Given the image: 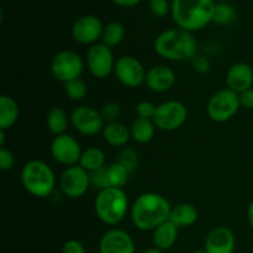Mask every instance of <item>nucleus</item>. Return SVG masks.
Masks as SVG:
<instances>
[{
  "label": "nucleus",
  "mask_w": 253,
  "mask_h": 253,
  "mask_svg": "<svg viewBox=\"0 0 253 253\" xmlns=\"http://www.w3.org/2000/svg\"><path fill=\"white\" fill-rule=\"evenodd\" d=\"M172 208L167 198L162 194L155 192L142 193L131 204V221L140 231H153L169 220Z\"/></svg>",
  "instance_id": "obj_1"
},
{
  "label": "nucleus",
  "mask_w": 253,
  "mask_h": 253,
  "mask_svg": "<svg viewBox=\"0 0 253 253\" xmlns=\"http://www.w3.org/2000/svg\"><path fill=\"white\" fill-rule=\"evenodd\" d=\"M153 48L166 61L188 62L198 56L199 44L193 32L173 27L165 30L156 37Z\"/></svg>",
  "instance_id": "obj_2"
},
{
  "label": "nucleus",
  "mask_w": 253,
  "mask_h": 253,
  "mask_svg": "<svg viewBox=\"0 0 253 253\" xmlns=\"http://www.w3.org/2000/svg\"><path fill=\"white\" fill-rule=\"evenodd\" d=\"M215 6L214 0H172L170 15L177 27L195 32L212 22Z\"/></svg>",
  "instance_id": "obj_3"
},
{
  "label": "nucleus",
  "mask_w": 253,
  "mask_h": 253,
  "mask_svg": "<svg viewBox=\"0 0 253 253\" xmlns=\"http://www.w3.org/2000/svg\"><path fill=\"white\" fill-rule=\"evenodd\" d=\"M128 197L123 188H106L100 190L94 199V211L103 224L116 226L130 212Z\"/></svg>",
  "instance_id": "obj_4"
},
{
  "label": "nucleus",
  "mask_w": 253,
  "mask_h": 253,
  "mask_svg": "<svg viewBox=\"0 0 253 253\" xmlns=\"http://www.w3.org/2000/svg\"><path fill=\"white\" fill-rule=\"evenodd\" d=\"M21 183L30 195L44 199L54 192L56 174L44 161L31 160L22 167Z\"/></svg>",
  "instance_id": "obj_5"
},
{
  "label": "nucleus",
  "mask_w": 253,
  "mask_h": 253,
  "mask_svg": "<svg viewBox=\"0 0 253 253\" xmlns=\"http://www.w3.org/2000/svg\"><path fill=\"white\" fill-rule=\"evenodd\" d=\"M240 108L241 104L239 94L232 91L231 89L224 88L215 91L210 96L207 105V114L211 121L222 124L231 120L239 113Z\"/></svg>",
  "instance_id": "obj_6"
},
{
  "label": "nucleus",
  "mask_w": 253,
  "mask_h": 253,
  "mask_svg": "<svg viewBox=\"0 0 253 253\" xmlns=\"http://www.w3.org/2000/svg\"><path fill=\"white\" fill-rule=\"evenodd\" d=\"M85 68V61L83 57L72 49H62L56 53L49 64V71L57 81L68 83L74 79L81 78Z\"/></svg>",
  "instance_id": "obj_7"
},
{
  "label": "nucleus",
  "mask_w": 253,
  "mask_h": 253,
  "mask_svg": "<svg viewBox=\"0 0 253 253\" xmlns=\"http://www.w3.org/2000/svg\"><path fill=\"white\" fill-rule=\"evenodd\" d=\"M187 119L188 109L182 101L167 100L156 106L152 120L158 130L170 132L182 127Z\"/></svg>",
  "instance_id": "obj_8"
},
{
  "label": "nucleus",
  "mask_w": 253,
  "mask_h": 253,
  "mask_svg": "<svg viewBox=\"0 0 253 253\" xmlns=\"http://www.w3.org/2000/svg\"><path fill=\"white\" fill-rule=\"evenodd\" d=\"M116 58L113 48L104 44L103 42L89 47L85 57V67L89 73L98 79H105L114 73Z\"/></svg>",
  "instance_id": "obj_9"
},
{
  "label": "nucleus",
  "mask_w": 253,
  "mask_h": 253,
  "mask_svg": "<svg viewBox=\"0 0 253 253\" xmlns=\"http://www.w3.org/2000/svg\"><path fill=\"white\" fill-rule=\"evenodd\" d=\"M71 125L83 136H95L103 132L105 121L100 111L88 105H78L69 114Z\"/></svg>",
  "instance_id": "obj_10"
},
{
  "label": "nucleus",
  "mask_w": 253,
  "mask_h": 253,
  "mask_svg": "<svg viewBox=\"0 0 253 253\" xmlns=\"http://www.w3.org/2000/svg\"><path fill=\"white\" fill-rule=\"evenodd\" d=\"M90 187V173L79 165L67 167L59 177V189L69 199L84 197Z\"/></svg>",
  "instance_id": "obj_11"
},
{
  "label": "nucleus",
  "mask_w": 253,
  "mask_h": 253,
  "mask_svg": "<svg viewBox=\"0 0 253 253\" xmlns=\"http://www.w3.org/2000/svg\"><path fill=\"white\" fill-rule=\"evenodd\" d=\"M146 73L141 61L136 57L130 56V54H124L116 58L115 68H114V74L116 79L126 88H138L142 84H145Z\"/></svg>",
  "instance_id": "obj_12"
},
{
  "label": "nucleus",
  "mask_w": 253,
  "mask_h": 253,
  "mask_svg": "<svg viewBox=\"0 0 253 253\" xmlns=\"http://www.w3.org/2000/svg\"><path fill=\"white\" fill-rule=\"evenodd\" d=\"M49 151L53 160L66 167L79 165L83 155L79 141L69 133L54 136L49 146Z\"/></svg>",
  "instance_id": "obj_13"
},
{
  "label": "nucleus",
  "mask_w": 253,
  "mask_h": 253,
  "mask_svg": "<svg viewBox=\"0 0 253 253\" xmlns=\"http://www.w3.org/2000/svg\"><path fill=\"white\" fill-rule=\"evenodd\" d=\"M103 21L95 15H83L72 25V37L78 43L84 46H93L98 43L103 36Z\"/></svg>",
  "instance_id": "obj_14"
},
{
  "label": "nucleus",
  "mask_w": 253,
  "mask_h": 253,
  "mask_svg": "<svg viewBox=\"0 0 253 253\" xmlns=\"http://www.w3.org/2000/svg\"><path fill=\"white\" fill-rule=\"evenodd\" d=\"M99 253H136L135 241L127 231L113 227L101 236Z\"/></svg>",
  "instance_id": "obj_15"
},
{
  "label": "nucleus",
  "mask_w": 253,
  "mask_h": 253,
  "mask_svg": "<svg viewBox=\"0 0 253 253\" xmlns=\"http://www.w3.org/2000/svg\"><path fill=\"white\" fill-rule=\"evenodd\" d=\"M235 247L236 237L226 226H215L205 237L204 250L207 253H234Z\"/></svg>",
  "instance_id": "obj_16"
},
{
  "label": "nucleus",
  "mask_w": 253,
  "mask_h": 253,
  "mask_svg": "<svg viewBox=\"0 0 253 253\" xmlns=\"http://www.w3.org/2000/svg\"><path fill=\"white\" fill-rule=\"evenodd\" d=\"M177 82L175 72L166 64L151 67L146 73L145 84L153 93H166L174 86Z\"/></svg>",
  "instance_id": "obj_17"
},
{
  "label": "nucleus",
  "mask_w": 253,
  "mask_h": 253,
  "mask_svg": "<svg viewBox=\"0 0 253 253\" xmlns=\"http://www.w3.org/2000/svg\"><path fill=\"white\" fill-rule=\"evenodd\" d=\"M226 88L237 94L253 88V68L246 62H236L226 72Z\"/></svg>",
  "instance_id": "obj_18"
},
{
  "label": "nucleus",
  "mask_w": 253,
  "mask_h": 253,
  "mask_svg": "<svg viewBox=\"0 0 253 253\" xmlns=\"http://www.w3.org/2000/svg\"><path fill=\"white\" fill-rule=\"evenodd\" d=\"M152 242L153 247L161 250V251H168L175 245L178 240V232L179 227L173 224L170 220L163 222L160 226L153 230Z\"/></svg>",
  "instance_id": "obj_19"
},
{
  "label": "nucleus",
  "mask_w": 253,
  "mask_h": 253,
  "mask_svg": "<svg viewBox=\"0 0 253 253\" xmlns=\"http://www.w3.org/2000/svg\"><path fill=\"white\" fill-rule=\"evenodd\" d=\"M103 137L111 147H125L131 140L130 127L120 121L105 124L103 130Z\"/></svg>",
  "instance_id": "obj_20"
},
{
  "label": "nucleus",
  "mask_w": 253,
  "mask_h": 253,
  "mask_svg": "<svg viewBox=\"0 0 253 253\" xmlns=\"http://www.w3.org/2000/svg\"><path fill=\"white\" fill-rule=\"evenodd\" d=\"M156 125L152 119H143L136 116L130 125L131 140L138 145H146L155 137Z\"/></svg>",
  "instance_id": "obj_21"
},
{
  "label": "nucleus",
  "mask_w": 253,
  "mask_h": 253,
  "mask_svg": "<svg viewBox=\"0 0 253 253\" xmlns=\"http://www.w3.org/2000/svg\"><path fill=\"white\" fill-rule=\"evenodd\" d=\"M20 116V106L10 95L0 96V130H9L16 124Z\"/></svg>",
  "instance_id": "obj_22"
},
{
  "label": "nucleus",
  "mask_w": 253,
  "mask_h": 253,
  "mask_svg": "<svg viewBox=\"0 0 253 253\" xmlns=\"http://www.w3.org/2000/svg\"><path fill=\"white\" fill-rule=\"evenodd\" d=\"M199 219V212L194 205L189 203H180L172 208L169 220L178 227H189Z\"/></svg>",
  "instance_id": "obj_23"
},
{
  "label": "nucleus",
  "mask_w": 253,
  "mask_h": 253,
  "mask_svg": "<svg viewBox=\"0 0 253 253\" xmlns=\"http://www.w3.org/2000/svg\"><path fill=\"white\" fill-rule=\"evenodd\" d=\"M69 124H71V118L63 108L54 106L47 113L46 125L52 135L58 136L66 133Z\"/></svg>",
  "instance_id": "obj_24"
},
{
  "label": "nucleus",
  "mask_w": 253,
  "mask_h": 253,
  "mask_svg": "<svg viewBox=\"0 0 253 253\" xmlns=\"http://www.w3.org/2000/svg\"><path fill=\"white\" fill-rule=\"evenodd\" d=\"M79 166L89 173L105 167V153L99 147H89L83 151Z\"/></svg>",
  "instance_id": "obj_25"
},
{
  "label": "nucleus",
  "mask_w": 253,
  "mask_h": 253,
  "mask_svg": "<svg viewBox=\"0 0 253 253\" xmlns=\"http://www.w3.org/2000/svg\"><path fill=\"white\" fill-rule=\"evenodd\" d=\"M125 26L119 21H110L104 25L101 42L110 48L119 46L125 39Z\"/></svg>",
  "instance_id": "obj_26"
},
{
  "label": "nucleus",
  "mask_w": 253,
  "mask_h": 253,
  "mask_svg": "<svg viewBox=\"0 0 253 253\" xmlns=\"http://www.w3.org/2000/svg\"><path fill=\"white\" fill-rule=\"evenodd\" d=\"M236 20L237 10L235 9L234 5H231L230 2L226 1L216 2L212 22L220 25V26H227V25L234 24Z\"/></svg>",
  "instance_id": "obj_27"
},
{
  "label": "nucleus",
  "mask_w": 253,
  "mask_h": 253,
  "mask_svg": "<svg viewBox=\"0 0 253 253\" xmlns=\"http://www.w3.org/2000/svg\"><path fill=\"white\" fill-rule=\"evenodd\" d=\"M108 177L110 187L124 188L127 184L130 172L124 166H121L120 163L115 162L108 167Z\"/></svg>",
  "instance_id": "obj_28"
},
{
  "label": "nucleus",
  "mask_w": 253,
  "mask_h": 253,
  "mask_svg": "<svg viewBox=\"0 0 253 253\" xmlns=\"http://www.w3.org/2000/svg\"><path fill=\"white\" fill-rule=\"evenodd\" d=\"M64 94L69 100L82 101L88 94V85L83 79H74L64 84Z\"/></svg>",
  "instance_id": "obj_29"
},
{
  "label": "nucleus",
  "mask_w": 253,
  "mask_h": 253,
  "mask_svg": "<svg viewBox=\"0 0 253 253\" xmlns=\"http://www.w3.org/2000/svg\"><path fill=\"white\" fill-rule=\"evenodd\" d=\"M116 162L120 163L121 166H124L130 173L135 172L138 167V162H140L137 151H136L135 148L124 147L123 150L119 152Z\"/></svg>",
  "instance_id": "obj_30"
},
{
  "label": "nucleus",
  "mask_w": 253,
  "mask_h": 253,
  "mask_svg": "<svg viewBox=\"0 0 253 253\" xmlns=\"http://www.w3.org/2000/svg\"><path fill=\"white\" fill-rule=\"evenodd\" d=\"M90 185L95 188V189H98V192L106 189V188H110L108 177V167H103L100 169L95 170V172L90 173Z\"/></svg>",
  "instance_id": "obj_31"
},
{
  "label": "nucleus",
  "mask_w": 253,
  "mask_h": 253,
  "mask_svg": "<svg viewBox=\"0 0 253 253\" xmlns=\"http://www.w3.org/2000/svg\"><path fill=\"white\" fill-rule=\"evenodd\" d=\"M172 1L169 0H148V7L153 16L162 19L170 12Z\"/></svg>",
  "instance_id": "obj_32"
},
{
  "label": "nucleus",
  "mask_w": 253,
  "mask_h": 253,
  "mask_svg": "<svg viewBox=\"0 0 253 253\" xmlns=\"http://www.w3.org/2000/svg\"><path fill=\"white\" fill-rule=\"evenodd\" d=\"M100 114H101V116H103L104 121H105L106 124L119 121L118 120L119 116L121 115L120 104L115 103V101H110V103H106L105 105L101 108Z\"/></svg>",
  "instance_id": "obj_33"
},
{
  "label": "nucleus",
  "mask_w": 253,
  "mask_h": 253,
  "mask_svg": "<svg viewBox=\"0 0 253 253\" xmlns=\"http://www.w3.org/2000/svg\"><path fill=\"white\" fill-rule=\"evenodd\" d=\"M156 106L153 103L148 100H142L136 105L135 111L136 115L138 118H143V119H153V115L156 113Z\"/></svg>",
  "instance_id": "obj_34"
},
{
  "label": "nucleus",
  "mask_w": 253,
  "mask_h": 253,
  "mask_svg": "<svg viewBox=\"0 0 253 253\" xmlns=\"http://www.w3.org/2000/svg\"><path fill=\"white\" fill-rule=\"evenodd\" d=\"M15 166V156L7 148H0V169L1 172H9Z\"/></svg>",
  "instance_id": "obj_35"
},
{
  "label": "nucleus",
  "mask_w": 253,
  "mask_h": 253,
  "mask_svg": "<svg viewBox=\"0 0 253 253\" xmlns=\"http://www.w3.org/2000/svg\"><path fill=\"white\" fill-rule=\"evenodd\" d=\"M192 64L194 71L199 74H207L209 73L210 69H211L210 59L208 58L207 56H203V54H198V56L192 61Z\"/></svg>",
  "instance_id": "obj_36"
},
{
  "label": "nucleus",
  "mask_w": 253,
  "mask_h": 253,
  "mask_svg": "<svg viewBox=\"0 0 253 253\" xmlns=\"http://www.w3.org/2000/svg\"><path fill=\"white\" fill-rule=\"evenodd\" d=\"M62 253H86L85 247L78 240L71 239L62 246Z\"/></svg>",
  "instance_id": "obj_37"
},
{
  "label": "nucleus",
  "mask_w": 253,
  "mask_h": 253,
  "mask_svg": "<svg viewBox=\"0 0 253 253\" xmlns=\"http://www.w3.org/2000/svg\"><path fill=\"white\" fill-rule=\"evenodd\" d=\"M240 96V104H241V108L245 109H253V88L247 89V90L242 91L241 94H239Z\"/></svg>",
  "instance_id": "obj_38"
},
{
  "label": "nucleus",
  "mask_w": 253,
  "mask_h": 253,
  "mask_svg": "<svg viewBox=\"0 0 253 253\" xmlns=\"http://www.w3.org/2000/svg\"><path fill=\"white\" fill-rule=\"evenodd\" d=\"M111 1L120 7H135L137 6L142 0H111Z\"/></svg>",
  "instance_id": "obj_39"
},
{
  "label": "nucleus",
  "mask_w": 253,
  "mask_h": 253,
  "mask_svg": "<svg viewBox=\"0 0 253 253\" xmlns=\"http://www.w3.org/2000/svg\"><path fill=\"white\" fill-rule=\"evenodd\" d=\"M247 220H249V224L253 231V200L251 202V204L249 205V209H247Z\"/></svg>",
  "instance_id": "obj_40"
},
{
  "label": "nucleus",
  "mask_w": 253,
  "mask_h": 253,
  "mask_svg": "<svg viewBox=\"0 0 253 253\" xmlns=\"http://www.w3.org/2000/svg\"><path fill=\"white\" fill-rule=\"evenodd\" d=\"M142 253H165V252L161 251V250H158V249H156V247H151V249L145 250Z\"/></svg>",
  "instance_id": "obj_41"
},
{
  "label": "nucleus",
  "mask_w": 253,
  "mask_h": 253,
  "mask_svg": "<svg viewBox=\"0 0 253 253\" xmlns=\"http://www.w3.org/2000/svg\"><path fill=\"white\" fill-rule=\"evenodd\" d=\"M192 253H207V252H205V250L203 249V250H195V251H193Z\"/></svg>",
  "instance_id": "obj_42"
}]
</instances>
